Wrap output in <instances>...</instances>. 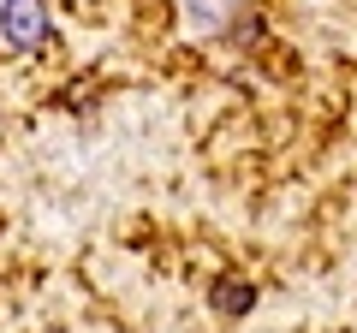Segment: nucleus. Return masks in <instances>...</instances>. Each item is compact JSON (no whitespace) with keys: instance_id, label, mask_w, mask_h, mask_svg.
Returning a JSON list of instances; mask_svg holds the SVG:
<instances>
[{"instance_id":"nucleus-1","label":"nucleus","mask_w":357,"mask_h":333,"mask_svg":"<svg viewBox=\"0 0 357 333\" xmlns=\"http://www.w3.org/2000/svg\"><path fill=\"white\" fill-rule=\"evenodd\" d=\"M0 36L13 48H36L48 36V6L42 0H0Z\"/></svg>"},{"instance_id":"nucleus-2","label":"nucleus","mask_w":357,"mask_h":333,"mask_svg":"<svg viewBox=\"0 0 357 333\" xmlns=\"http://www.w3.org/2000/svg\"><path fill=\"white\" fill-rule=\"evenodd\" d=\"M215 304H220V309H250L256 292H250V286H238V280H227V286L215 292Z\"/></svg>"}]
</instances>
